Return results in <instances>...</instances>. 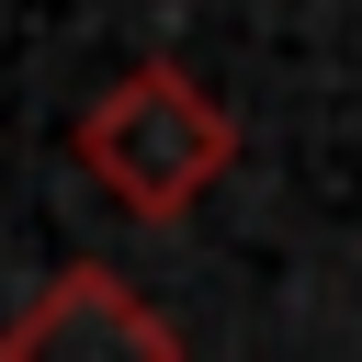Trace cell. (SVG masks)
<instances>
[{"label": "cell", "instance_id": "obj_1", "mask_svg": "<svg viewBox=\"0 0 362 362\" xmlns=\"http://www.w3.org/2000/svg\"><path fill=\"white\" fill-rule=\"evenodd\" d=\"M68 147H79V170L102 181V204H124L136 226H181V215L226 181L238 124H226V102H215L192 68L147 57V68H124L113 90H90V113L68 124Z\"/></svg>", "mask_w": 362, "mask_h": 362}, {"label": "cell", "instance_id": "obj_2", "mask_svg": "<svg viewBox=\"0 0 362 362\" xmlns=\"http://www.w3.org/2000/svg\"><path fill=\"white\" fill-rule=\"evenodd\" d=\"M0 362H181V328L102 260H68L11 328H0Z\"/></svg>", "mask_w": 362, "mask_h": 362}]
</instances>
